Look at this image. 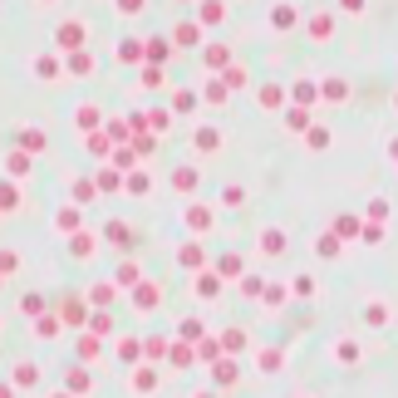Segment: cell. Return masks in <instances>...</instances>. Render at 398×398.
Instances as JSON below:
<instances>
[{
    "instance_id": "7a4b0ae2",
    "label": "cell",
    "mask_w": 398,
    "mask_h": 398,
    "mask_svg": "<svg viewBox=\"0 0 398 398\" xmlns=\"http://www.w3.org/2000/svg\"><path fill=\"white\" fill-rule=\"evenodd\" d=\"M0 398H15V393H10V388H6V383H0Z\"/></svg>"
},
{
    "instance_id": "6da1fadb",
    "label": "cell",
    "mask_w": 398,
    "mask_h": 398,
    "mask_svg": "<svg viewBox=\"0 0 398 398\" xmlns=\"http://www.w3.org/2000/svg\"><path fill=\"white\" fill-rule=\"evenodd\" d=\"M108 236L119 241V246H128V226H123V221H113V226H108Z\"/></svg>"
}]
</instances>
